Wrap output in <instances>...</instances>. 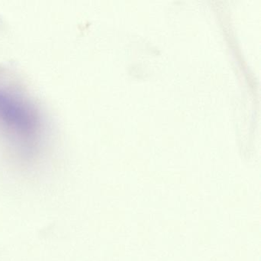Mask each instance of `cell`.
Here are the masks:
<instances>
[{"label":"cell","instance_id":"6da1fadb","mask_svg":"<svg viewBox=\"0 0 261 261\" xmlns=\"http://www.w3.org/2000/svg\"><path fill=\"white\" fill-rule=\"evenodd\" d=\"M37 100L11 73L0 68V146L22 166L41 160L48 149L49 126Z\"/></svg>","mask_w":261,"mask_h":261}]
</instances>
